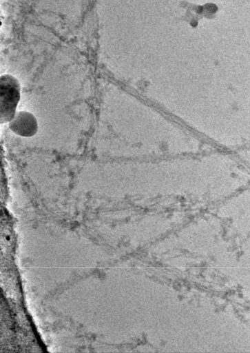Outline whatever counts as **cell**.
Returning <instances> with one entry per match:
<instances>
[{"label": "cell", "mask_w": 250, "mask_h": 353, "mask_svg": "<svg viewBox=\"0 0 250 353\" xmlns=\"http://www.w3.org/2000/svg\"><path fill=\"white\" fill-rule=\"evenodd\" d=\"M0 119L1 123L10 122L16 113L20 99V84L10 74H4L0 80Z\"/></svg>", "instance_id": "cell-1"}, {"label": "cell", "mask_w": 250, "mask_h": 353, "mask_svg": "<svg viewBox=\"0 0 250 353\" xmlns=\"http://www.w3.org/2000/svg\"><path fill=\"white\" fill-rule=\"evenodd\" d=\"M8 123L10 130L21 137H32L38 130L36 117L31 112L27 111L16 112L14 117Z\"/></svg>", "instance_id": "cell-2"}]
</instances>
